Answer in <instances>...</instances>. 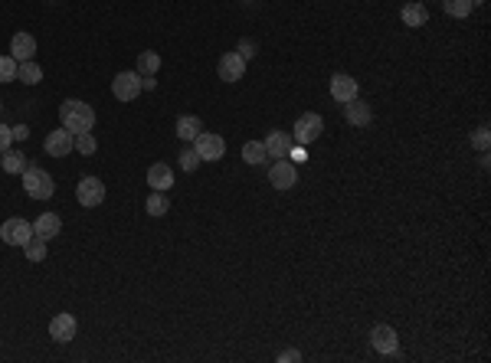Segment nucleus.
Masks as SVG:
<instances>
[{"mask_svg": "<svg viewBox=\"0 0 491 363\" xmlns=\"http://www.w3.org/2000/svg\"><path fill=\"white\" fill-rule=\"evenodd\" d=\"M59 121H63L66 131L79 135V131H92V125H95V112H92V105L79 102V98H66L63 105H59Z\"/></svg>", "mask_w": 491, "mask_h": 363, "instance_id": "f257e3e1", "label": "nucleus"}, {"mask_svg": "<svg viewBox=\"0 0 491 363\" xmlns=\"http://www.w3.org/2000/svg\"><path fill=\"white\" fill-rule=\"evenodd\" d=\"M24 190H26L30 200H49V196L56 194V184H53V177H49L43 167L26 164L24 167Z\"/></svg>", "mask_w": 491, "mask_h": 363, "instance_id": "f03ea898", "label": "nucleus"}, {"mask_svg": "<svg viewBox=\"0 0 491 363\" xmlns=\"http://www.w3.org/2000/svg\"><path fill=\"white\" fill-rule=\"evenodd\" d=\"M321 131H324L321 115L305 112L301 118L295 121V128H291V141H295V144H301V147H308L311 141H318V137H321Z\"/></svg>", "mask_w": 491, "mask_h": 363, "instance_id": "7ed1b4c3", "label": "nucleus"}, {"mask_svg": "<svg viewBox=\"0 0 491 363\" xmlns=\"http://www.w3.org/2000/svg\"><path fill=\"white\" fill-rule=\"evenodd\" d=\"M0 239L7 242V246H26L33 239V223L20 216H10L4 219V226H0Z\"/></svg>", "mask_w": 491, "mask_h": 363, "instance_id": "20e7f679", "label": "nucleus"}, {"mask_svg": "<svg viewBox=\"0 0 491 363\" xmlns=\"http://www.w3.org/2000/svg\"><path fill=\"white\" fill-rule=\"evenodd\" d=\"M76 196H79V203L86 210H95V206L105 203V184L98 177H82L76 184Z\"/></svg>", "mask_w": 491, "mask_h": 363, "instance_id": "39448f33", "label": "nucleus"}, {"mask_svg": "<svg viewBox=\"0 0 491 363\" xmlns=\"http://www.w3.org/2000/svg\"><path fill=\"white\" fill-rule=\"evenodd\" d=\"M194 151L200 154V161H219L226 154V141L219 135H213V131H200L194 137Z\"/></svg>", "mask_w": 491, "mask_h": 363, "instance_id": "423d86ee", "label": "nucleus"}, {"mask_svg": "<svg viewBox=\"0 0 491 363\" xmlns=\"http://www.w3.org/2000/svg\"><path fill=\"white\" fill-rule=\"evenodd\" d=\"M141 75L138 73H118L112 79V95L118 98V102H135L138 95H141Z\"/></svg>", "mask_w": 491, "mask_h": 363, "instance_id": "0eeeda50", "label": "nucleus"}, {"mask_svg": "<svg viewBox=\"0 0 491 363\" xmlns=\"http://www.w3.org/2000/svg\"><path fill=\"white\" fill-rule=\"evenodd\" d=\"M269 184H272L275 190H291V186L298 184V170H295V164H291L289 157H282V161H275L272 167H269Z\"/></svg>", "mask_w": 491, "mask_h": 363, "instance_id": "6e6552de", "label": "nucleus"}, {"mask_svg": "<svg viewBox=\"0 0 491 363\" xmlns=\"http://www.w3.org/2000/svg\"><path fill=\"white\" fill-rule=\"evenodd\" d=\"M331 98L347 105L351 98H357V79H351L347 73H334L331 75Z\"/></svg>", "mask_w": 491, "mask_h": 363, "instance_id": "1a4fd4ad", "label": "nucleus"}, {"mask_svg": "<svg viewBox=\"0 0 491 363\" xmlns=\"http://www.w3.org/2000/svg\"><path fill=\"white\" fill-rule=\"evenodd\" d=\"M371 344L377 354H396V347H400V337H396V331L390 327V324H377L371 331Z\"/></svg>", "mask_w": 491, "mask_h": 363, "instance_id": "9d476101", "label": "nucleus"}, {"mask_svg": "<svg viewBox=\"0 0 491 363\" xmlns=\"http://www.w3.org/2000/svg\"><path fill=\"white\" fill-rule=\"evenodd\" d=\"M217 73H219V79L223 82H239L242 75H246V59H242L239 53H223Z\"/></svg>", "mask_w": 491, "mask_h": 363, "instance_id": "9b49d317", "label": "nucleus"}, {"mask_svg": "<svg viewBox=\"0 0 491 363\" xmlns=\"http://www.w3.org/2000/svg\"><path fill=\"white\" fill-rule=\"evenodd\" d=\"M76 331H79V324H76L73 315H56L49 321V337L56 340V344H69L76 337Z\"/></svg>", "mask_w": 491, "mask_h": 363, "instance_id": "f8f14e48", "label": "nucleus"}, {"mask_svg": "<svg viewBox=\"0 0 491 363\" xmlns=\"http://www.w3.org/2000/svg\"><path fill=\"white\" fill-rule=\"evenodd\" d=\"M43 147H46V154H53V157H66V154L73 151V131H66V128L49 131Z\"/></svg>", "mask_w": 491, "mask_h": 363, "instance_id": "ddd939ff", "label": "nucleus"}, {"mask_svg": "<svg viewBox=\"0 0 491 363\" xmlns=\"http://www.w3.org/2000/svg\"><path fill=\"white\" fill-rule=\"evenodd\" d=\"M262 144H266V154H269V157L282 161V157H289V151H291V144H295V141H291L289 131H272V135H269L266 141H262Z\"/></svg>", "mask_w": 491, "mask_h": 363, "instance_id": "4468645a", "label": "nucleus"}, {"mask_svg": "<svg viewBox=\"0 0 491 363\" xmlns=\"http://www.w3.org/2000/svg\"><path fill=\"white\" fill-rule=\"evenodd\" d=\"M344 118L354 125V128H367L371 125V118H373V112H371V105L363 102V98H351L344 105Z\"/></svg>", "mask_w": 491, "mask_h": 363, "instance_id": "2eb2a0df", "label": "nucleus"}, {"mask_svg": "<svg viewBox=\"0 0 491 363\" xmlns=\"http://www.w3.org/2000/svg\"><path fill=\"white\" fill-rule=\"evenodd\" d=\"M10 56L16 63H26V59L36 56V40H33L30 33H14V40H10Z\"/></svg>", "mask_w": 491, "mask_h": 363, "instance_id": "dca6fc26", "label": "nucleus"}, {"mask_svg": "<svg viewBox=\"0 0 491 363\" xmlns=\"http://www.w3.org/2000/svg\"><path fill=\"white\" fill-rule=\"evenodd\" d=\"M59 229H63V219L56 216V213H40L36 216V223H33V236H40V239H56Z\"/></svg>", "mask_w": 491, "mask_h": 363, "instance_id": "f3484780", "label": "nucleus"}, {"mask_svg": "<svg viewBox=\"0 0 491 363\" xmlns=\"http://www.w3.org/2000/svg\"><path fill=\"white\" fill-rule=\"evenodd\" d=\"M148 184H151V190H170L174 186V170L167 164H154L148 170Z\"/></svg>", "mask_w": 491, "mask_h": 363, "instance_id": "a211bd4d", "label": "nucleus"}, {"mask_svg": "<svg viewBox=\"0 0 491 363\" xmlns=\"http://www.w3.org/2000/svg\"><path fill=\"white\" fill-rule=\"evenodd\" d=\"M400 16H403V23H406V26H426V20H429V10L423 7L419 0H410V4H403Z\"/></svg>", "mask_w": 491, "mask_h": 363, "instance_id": "6ab92c4d", "label": "nucleus"}, {"mask_svg": "<svg viewBox=\"0 0 491 363\" xmlns=\"http://www.w3.org/2000/svg\"><path fill=\"white\" fill-rule=\"evenodd\" d=\"M200 131H203V121L197 118V115H180L177 118V137L180 141H194Z\"/></svg>", "mask_w": 491, "mask_h": 363, "instance_id": "aec40b11", "label": "nucleus"}, {"mask_svg": "<svg viewBox=\"0 0 491 363\" xmlns=\"http://www.w3.org/2000/svg\"><path fill=\"white\" fill-rule=\"evenodd\" d=\"M157 69H161V56L154 49L138 53V75H157Z\"/></svg>", "mask_w": 491, "mask_h": 363, "instance_id": "412c9836", "label": "nucleus"}, {"mask_svg": "<svg viewBox=\"0 0 491 363\" xmlns=\"http://www.w3.org/2000/svg\"><path fill=\"white\" fill-rule=\"evenodd\" d=\"M475 7H478L475 0H443V10L449 16H455V20H465V16L472 14Z\"/></svg>", "mask_w": 491, "mask_h": 363, "instance_id": "4be33fe9", "label": "nucleus"}, {"mask_svg": "<svg viewBox=\"0 0 491 363\" xmlns=\"http://www.w3.org/2000/svg\"><path fill=\"white\" fill-rule=\"evenodd\" d=\"M242 161L246 164H266L269 161L266 144H262V141H246V144H242Z\"/></svg>", "mask_w": 491, "mask_h": 363, "instance_id": "5701e85b", "label": "nucleus"}, {"mask_svg": "<svg viewBox=\"0 0 491 363\" xmlns=\"http://www.w3.org/2000/svg\"><path fill=\"white\" fill-rule=\"evenodd\" d=\"M16 79L26 82V85H36V82H43V69L33 59H26V63L16 65Z\"/></svg>", "mask_w": 491, "mask_h": 363, "instance_id": "b1692460", "label": "nucleus"}, {"mask_svg": "<svg viewBox=\"0 0 491 363\" xmlns=\"http://www.w3.org/2000/svg\"><path fill=\"white\" fill-rule=\"evenodd\" d=\"M151 216H164V213L170 210V203H167V196H164V190H154L151 196H148V206H145Z\"/></svg>", "mask_w": 491, "mask_h": 363, "instance_id": "393cba45", "label": "nucleus"}, {"mask_svg": "<svg viewBox=\"0 0 491 363\" xmlns=\"http://www.w3.org/2000/svg\"><path fill=\"white\" fill-rule=\"evenodd\" d=\"M0 157H4V170H7V174H24L26 157L20 151H4Z\"/></svg>", "mask_w": 491, "mask_h": 363, "instance_id": "a878e982", "label": "nucleus"}, {"mask_svg": "<svg viewBox=\"0 0 491 363\" xmlns=\"http://www.w3.org/2000/svg\"><path fill=\"white\" fill-rule=\"evenodd\" d=\"M24 249H26V258H30V262H43V258H46V239L33 236V239L26 242Z\"/></svg>", "mask_w": 491, "mask_h": 363, "instance_id": "bb28decb", "label": "nucleus"}, {"mask_svg": "<svg viewBox=\"0 0 491 363\" xmlns=\"http://www.w3.org/2000/svg\"><path fill=\"white\" fill-rule=\"evenodd\" d=\"M73 147L79 154H95V137H92V131H79V135H73Z\"/></svg>", "mask_w": 491, "mask_h": 363, "instance_id": "cd10ccee", "label": "nucleus"}, {"mask_svg": "<svg viewBox=\"0 0 491 363\" xmlns=\"http://www.w3.org/2000/svg\"><path fill=\"white\" fill-rule=\"evenodd\" d=\"M16 65H20V63H16L10 53H7V56H0V82L16 79Z\"/></svg>", "mask_w": 491, "mask_h": 363, "instance_id": "c85d7f7f", "label": "nucleus"}, {"mask_svg": "<svg viewBox=\"0 0 491 363\" xmlns=\"http://www.w3.org/2000/svg\"><path fill=\"white\" fill-rule=\"evenodd\" d=\"M180 167H184V170H197V167H200V154H197L194 147H184V151H180Z\"/></svg>", "mask_w": 491, "mask_h": 363, "instance_id": "c756f323", "label": "nucleus"}, {"mask_svg": "<svg viewBox=\"0 0 491 363\" xmlns=\"http://www.w3.org/2000/svg\"><path fill=\"white\" fill-rule=\"evenodd\" d=\"M488 144H491V135H488V128H478V131H472V147H478V151H488Z\"/></svg>", "mask_w": 491, "mask_h": 363, "instance_id": "7c9ffc66", "label": "nucleus"}, {"mask_svg": "<svg viewBox=\"0 0 491 363\" xmlns=\"http://www.w3.org/2000/svg\"><path fill=\"white\" fill-rule=\"evenodd\" d=\"M236 53H239V56L246 59V63H249V59L256 56V43H252V40H239V46H236Z\"/></svg>", "mask_w": 491, "mask_h": 363, "instance_id": "2f4dec72", "label": "nucleus"}, {"mask_svg": "<svg viewBox=\"0 0 491 363\" xmlns=\"http://www.w3.org/2000/svg\"><path fill=\"white\" fill-rule=\"evenodd\" d=\"M10 144H14V135H10L7 125H0V154L10 151Z\"/></svg>", "mask_w": 491, "mask_h": 363, "instance_id": "473e14b6", "label": "nucleus"}, {"mask_svg": "<svg viewBox=\"0 0 491 363\" xmlns=\"http://www.w3.org/2000/svg\"><path fill=\"white\" fill-rule=\"evenodd\" d=\"M10 135H14V141H26V137H30V128H26V125H16V128H10Z\"/></svg>", "mask_w": 491, "mask_h": 363, "instance_id": "72a5a7b5", "label": "nucleus"}, {"mask_svg": "<svg viewBox=\"0 0 491 363\" xmlns=\"http://www.w3.org/2000/svg\"><path fill=\"white\" fill-rule=\"evenodd\" d=\"M279 360H282V363H298V360H301V354H298V350H282Z\"/></svg>", "mask_w": 491, "mask_h": 363, "instance_id": "f704fd0d", "label": "nucleus"}, {"mask_svg": "<svg viewBox=\"0 0 491 363\" xmlns=\"http://www.w3.org/2000/svg\"><path fill=\"white\" fill-rule=\"evenodd\" d=\"M289 157H291V161H295V164L308 161V154H305V147H301V144H298V147H295V151H289Z\"/></svg>", "mask_w": 491, "mask_h": 363, "instance_id": "c9c22d12", "label": "nucleus"}, {"mask_svg": "<svg viewBox=\"0 0 491 363\" xmlns=\"http://www.w3.org/2000/svg\"><path fill=\"white\" fill-rule=\"evenodd\" d=\"M141 89H157V79H154V75H141Z\"/></svg>", "mask_w": 491, "mask_h": 363, "instance_id": "e433bc0d", "label": "nucleus"}, {"mask_svg": "<svg viewBox=\"0 0 491 363\" xmlns=\"http://www.w3.org/2000/svg\"><path fill=\"white\" fill-rule=\"evenodd\" d=\"M475 4H482V0H475Z\"/></svg>", "mask_w": 491, "mask_h": 363, "instance_id": "4c0bfd02", "label": "nucleus"}, {"mask_svg": "<svg viewBox=\"0 0 491 363\" xmlns=\"http://www.w3.org/2000/svg\"><path fill=\"white\" fill-rule=\"evenodd\" d=\"M0 108H4V102H0Z\"/></svg>", "mask_w": 491, "mask_h": 363, "instance_id": "58836bf2", "label": "nucleus"}]
</instances>
